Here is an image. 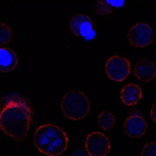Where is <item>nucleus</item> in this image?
<instances>
[{
	"label": "nucleus",
	"instance_id": "f257e3e1",
	"mask_svg": "<svg viewBox=\"0 0 156 156\" xmlns=\"http://www.w3.org/2000/svg\"><path fill=\"white\" fill-rule=\"evenodd\" d=\"M32 119V111L25 100L17 96L0 100V129L18 142L27 138Z\"/></svg>",
	"mask_w": 156,
	"mask_h": 156
},
{
	"label": "nucleus",
	"instance_id": "f03ea898",
	"mask_svg": "<svg viewBox=\"0 0 156 156\" xmlns=\"http://www.w3.org/2000/svg\"><path fill=\"white\" fill-rule=\"evenodd\" d=\"M34 143L39 152L48 156L62 154L68 147V137L59 126L47 124L39 126L35 132Z\"/></svg>",
	"mask_w": 156,
	"mask_h": 156
},
{
	"label": "nucleus",
	"instance_id": "7ed1b4c3",
	"mask_svg": "<svg viewBox=\"0 0 156 156\" xmlns=\"http://www.w3.org/2000/svg\"><path fill=\"white\" fill-rule=\"evenodd\" d=\"M60 107L65 116L73 121L85 117L90 112V101L83 93L73 90L65 94L61 100Z\"/></svg>",
	"mask_w": 156,
	"mask_h": 156
},
{
	"label": "nucleus",
	"instance_id": "20e7f679",
	"mask_svg": "<svg viewBox=\"0 0 156 156\" xmlns=\"http://www.w3.org/2000/svg\"><path fill=\"white\" fill-rule=\"evenodd\" d=\"M131 44L136 47L144 48L151 45L154 38V32L150 25L139 22L133 26L127 34Z\"/></svg>",
	"mask_w": 156,
	"mask_h": 156
},
{
	"label": "nucleus",
	"instance_id": "39448f33",
	"mask_svg": "<svg viewBox=\"0 0 156 156\" xmlns=\"http://www.w3.org/2000/svg\"><path fill=\"white\" fill-rule=\"evenodd\" d=\"M105 71L108 77L112 80L119 82L123 81L131 72L130 61L121 56H112L106 62Z\"/></svg>",
	"mask_w": 156,
	"mask_h": 156
},
{
	"label": "nucleus",
	"instance_id": "423d86ee",
	"mask_svg": "<svg viewBox=\"0 0 156 156\" xmlns=\"http://www.w3.org/2000/svg\"><path fill=\"white\" fill-rule=\"evenodd\" d=\"M85 148L90 156H105L110 151L111 143L105 135L99 132L89 134L85 142Z\"/></svg>",
	"mask_w": 156,
	"mask_h": 156
},
{
	"label": "nucleus",
	"instance_id": "0eeeda50",
	"mask_svg": "<svg viewBox=\"0 0 156 156\" xmlns=\"http://www.w3.org/2000/svg\"><path fill=\"white\" fill-rule=\"evenodd\" d=\"M70 31L75 35L87 39L94 38L95 32L90 17L85 14H77L70 19Z\"/></svg>",
	"mask_w": 156,
	"mask_h": 156
},
{
	"label": "nucleus",
	"instance_id": "6e6552de",
	"mask_svg": "<svg viewBox=\"0 0 156 156\" xmlns=\"http://www.w3.org/2000/svg\"><path fill=\"white\" fill-rule=\"evenodd\" d=\"M125 132L130 138H140L146 133L147 124L140 114L133 113L125 121L123 125Z\"/></svg>",
	"mask_w": 156,
	"mask_h": 156
},
{
	"label": "nucleus",
	"instance_id": "1a4fd4ad",
	"mask_svg": "<svg viewBox=\"0 0 156 156\" xmlns=\"http://www.w3.org/2000/svg\"><path fill=\"white\" fill-rule=\"evenodd\" d=\"M134 73L140 81L149 82L155 78V65L154 62L148 60H141L136 64L134 69Z\"/></svg>",
	"mask_w": 156,
	"mask_h": 156
},
{
	"label": "nucleus",
	"instance_id": "9d476101",
	"mask_svg": "<svg viewBox=\"0 0 156 156\" xmlns=\"http://www.w3.org/2000/svg\"><path fill=\"white\" fill-rule=\"evenodd\" d=\"M143 97L141 88L135 83H129L122 89L120 98L127 106H133L140 101Z\"/></svg>",
	"mask_w": 156,
	"mask_h": 156
},
{
	"label": "nucleus",
	"instance_id": "9b49d317",
	"mask_svg": "<svg viewBox=\"0 0 156 156\" xmlns=\"http://www.w3.org/2000/svg\"><path fill=\"white\" fill-rule=\"evenodd\" d=\"M18 63V56L14 51L7 48H0V71L10 72L16 67Z\"/></svg>",
	"mask_w": 156,
	"mask_h": 156
},
{
	"label": "nucleus",
	"instance_id": "f8f14e48",
	"mask_svg": "<svg viewBox=\"0 0 156 156\" xmlns=\"http://www.w3.org/2000/svg\"><path fill=\"white\" fill-rule=\"evenodd\" d=\"M124 4L123 1L101 0L96 2L94 10L97 14L105 16L112 13L115 8L122 7Z\"/></svg>",
	"mask_w": 156,
	"mask_h": 156
},
{
	"label": "nucleus",
	"instance_id": "ddd939ff",
	"mask_svg": "<svg viewBox=\"0 0 156 156\" xmlns=\"http://www.w3.org/2000/svg\"><path fill=\"white\" fill-rule=\"evenodd\" d=\"M98 122L104 130L108 131L115 127L116 124V118L111 112L105 111L99 114Z\"/></svg>",
	"mask_w": 156,
	"mask_h": 156
},
{
	"label": "nucleus",
	"instance_id": "4468645a",
	"mask_svg": "<svg viewBox=\"0 0 156 156\" xmlns=\"http://www.w3.org/2000/svg\"><path fill=\"white\" fill-rule=\"evenodd\" d=\"M12 29L5 24L0 23V45L9 43L12 37Z\"/></svg>",
	"mask_w": 156,
	"mask_h": 156
},
{
	"label": "nucleus",
	"instance_id": "2eb2a0df",
	"mask_svg": "<svg viewBox=\"0 0 156 156\" xmlns=\"http://www.w3.org/2000/svg\"><path fill=\"white\" fill-rule=\"evenodd\" d=\"M142 156H156V143H148L143 148Z\"/></svg>",
	"mask_w": 156,
	"mask_h": 156
},
{
	"label": "nucleus",
	"instance_id": "dca6fc26",
	"mask_svg": "<svg viewBox=\"0 0 156 156\" xmlns=\"http://www.w3.org/2000/svg\"><path fill=\"white\" fill-rule=\"evenodd\" d=\"M71 156H90L86 150L83 148H77L74 150L72 153Z\"/></svg>",
	"mask_w": 156,
	"mask_h": 156
},
{
	"label": "nucleus",
	"instance_id": "f3484780",
	"mask_svg": "<svg viewBox=\"0 0 156 156\" xmlns=\"http://www.w3.org/2000/svg\"><path fill=\"white\" fill-rule=\"evenodd\" d=\"M150 116L152 121L156 123V103L152 106L151 108Z\"/></svg>",
	"mask_w": 156,
	"mask_h": 156
},
{
	"label": "nucleus",
	"instance_id": "a211bd4d",
	"mask_svg": "<svg viewBox=\"0 0 156 156\" xmlns=\"http://www.w3.org/2000/svg\"></svg>",
	"mask_w": 156,
	"mask_h": 156
}]
</instances>
